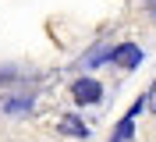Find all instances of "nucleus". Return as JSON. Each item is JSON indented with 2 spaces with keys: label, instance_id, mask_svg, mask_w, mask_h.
Wrapping results in <instances>:
<instances>
[{
  "label": "nucleus",
  "instance_id": "f257e3e1",
  "mask_svg": "<svg viewBox=\"0 0 156 142\" xmlns=\"http://www.w3.org/2000/svg\"><path fill=\"white\" fill-rule=\"evenodd\" d=\"M71 100H75L78 107H92V103L103 100V85H99L92 75H82V78L71 82Z\"/></svg>",
  "mask_w": 156,
  "mask_h": 142
},
{
  "label": "nucleus",
  "instance_id": "f03ea898",
  "mask_svg": "<svg viewBox=\"0 0 156 142\" xmlns=\"http://www.w3.org/2000/svg\"><path fill=\"white\" fill-rule=\"evenodd\" d=\"M142 110H146V96H138L135 103L124 110V117H121V121L114 124V132H110V142H131L135 139V117Z\"/></svg>",
  "mask_w": 156,
  "mask_h": 142
},
{
  "label": "nucleus",
  "instance_id": "39448f33",
  "mask_svg": "<svg viewBox=\"0 0 156 142\" xmlns=\"http://www.w3.org/2000/svg\"><path fill=\"white\" fill-rule=\"evenodd\" d=\"M57 132L60 135H71V139H89V124L78 117V114H64L57 121Z\"/></svg>",
  "mask_w": 156,
  "mask_h": 142
},
{
  "label": "nucleus",
  "instance_id": "0eeeda50",
  "mask_svg": "<svg viewBox=\"0 0 156 142\" xmlns=\"http://www.w3.org/2000/svg\"><path fill=\"white\" fill-rule=\"evenodd\" d=\"M146 107L156 114V78H153V85H149V93H146Z\"/></svg>",
  "mask_w": 156,
  "mask_h": 142
},
{
  "label": "nucleus",
  "instance_id": "6e6552de",
  "mask_svg": "<svg viewBox=\"0 0 156 142\" xmlns=\"http://www.w3.org/2000/svg\"><path fill=\"white\" fill-rule=\"evenodd\" d=\"M146 11H153V14H156V0H146Z\"/></svg>",
  "mask_w": 156,
  "mask_h": 142
},
{
  "label": "nucleus",
  "instance_id": "20e7f679",
  "mask_svg": "<svg viewBox=\"0 0 156 142\" xmlns=\"http://www.w3.org/2000/svg\"><path fill=\"white\" fill-rule=\"evenodd\" d=\"M0 107H4V114H11V117H21V114H29V110H32V89L7 93L4 100H0Z\"/></svg>",
  "mask_w": 156,
  "mask_h": 142
},
{
  "label": "nucleus",
  "instance_id": "423d86ee",
  "mask_svg": "<svg viewBox=\"0 0 156 142\" xmlns=\"http://www.w3.org/2000/svg\"><path fill=\"white\" fill-rule=\"evenodd\" d=\"M107 60H114V46H92L85 57H82V67H99V64H107Z\"/></svg>",
  "mask_w": 156,
  "mask_h": 142
},
{
  "label": "nucleus",
  "instance_id": "7ed1b4c3",
  "mask_svg": "<svg viewBox=\"0 0 156 142\" xmlns=\"http://www.w3.org/2000/svg\"><path fill=\"white\" fill-rule=\"evenodd\" d=\"M142 46H138V43H117L114 46V60H110V64H117V67H124V71H135L138 64H142Z\"/></svg>",
  "mask_w": 156,
  "mask_h": 142
}]
</instances>
